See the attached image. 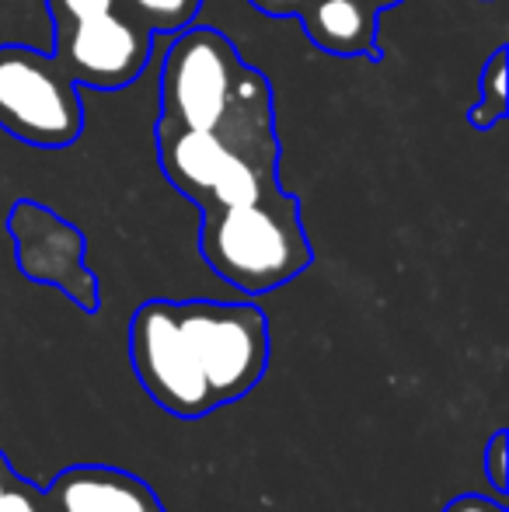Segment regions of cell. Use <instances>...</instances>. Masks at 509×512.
<instances>
[{
    "instance_id": "obj_1",
    "label": "cell",
    "mask_w": 509,
    "mask_h": 512,
    "mask_svg": "<svg viewBox=\"0 0 509 512\" xmlns=\"http://www.w3.org/2000/svg\"><path fill=\"white\" fill-rule=\"evenodd\" d=\"M129 359L157 408L206 418L262 384L269 317L255 304L147 300L129 321Z\"/></svg>"
},
{
    "instance_id": "obj_2",
    "label": "cell",
    "mask_w": 509,
    "mask_h": 512,
    "mask_svg": "<svg viewBox=\"0 0 509 512\" xmlns=\"http://www.w3.org/2000/svg\"><path fill=\"white\" fill-rule=\"evenodd\" d=\"M161 171L199 216L276 196L279 136L272 84L258 70L217 129H189L157 119Z\"/></svg>"
},
{
    "instance_id": "obj_3",
    "label": "cell",
    "mask_w": 509,
    "mask_h": 512,
    "mask_svg": "<svg viewBox=\"0 0 509 512\" xmlns=\"http://www.w3.org/2000/svg\"><path fill=\"white\" fill-rule=\"evenodd\" d=\"M199 251L224 283L248 297L293 283L314 262L300 203L286 189L258 203L199 216Z\"/></svg>"
},
{
    "instance_id": "obj_4",
    "label": "cell",
    "mask_w": 509,
    "mask_h": 512,
    "mask_svg": "<svg viewBox=\"0 0 509 512\" xmlns=\"http://www.w3.org/2000/svg\"><path fill=\"white\" fill-rule=\"evenodd\" d=\"M53 14V60L95 91H123L147 70L154 35L123 0H46Z\"/></svg>"
},
{
    "instance_id": "obj_5",
    "label": "cell",
    "mask_w": 509,
    "mask_h": 512,
    "mask_svg": "<svg viewBox=\"0 0 509 512\" xmlns=\"http://www.w3.org/2000/svg\"><path fill=\"white\" fill-rule=\"evenodd\" d=\"M258 74L248 67L231 39L217 28L189 25L171 35L161 60V122L189 129H217L234 108L248 81Z\"/></svg>"
},
{
    "instance_id": "obj_6",
    "label": "cell",
    "mask_w": 509,
    "mask_h": 512,
    "mask_svg": "<svg viewBox=\"0 0 509 512\" xmlns=\"http://www.w3.org/2000/svg\"><path fill=\"white\" fill-rule=\"evenodd\" d=\"M0 129L42 150H67L81 140V91L53 53L21 42L0 46Z\"/></svg>"
},
{
    "instance_id": "obj_7",
    "label": "cell",
    "mask_w": 509,
    "mask_h": 512,
    "mask_svg": "<svg viewBox=\"0 0 509 512\" xmlns=\"http://www.w3.org/2000/svg\"><path fill=\"white\" fill-rule=\"evenodd\" d=\"M14 244H18V265L28 279L60 286L84 310L98 307V283L84 269V237L77 227L39 203H14L7 216Z\"/></svg>"
},
{
    "instance_id": "obj_8",
    "label": "cell",
    "mask_w": 509,
    "mask_h": 512,
    "mask_svg": "<svg viewBox=\"0 0 509 512\" xmlns=\"http://www.w3.org/2000/svg\"><path fill=\"white\" fill-rule=\"evenodd\" d=\"M49 512H168L157 492L119 467H67L42 492Z\"/></svg>"
},
{
    "instance_id": "obj_9",
    "label": "cell",
    "mask_w": 509,
    "mask_h": 512,
    "mask_svg": "<svg viewBox=\"0 0 509 512\" xmlns=\"http://www.w3.org/2000/svg\"><path fill=\"white\" fill-rule=\"evenodd\" d=\"M374 0H311L300 14L307 39L328 56H377Z\"/></svg>"
},
{
    "instance_id": "obj_10",
    "label": "cell",
    "mask_w": 509,
    "mask_h": 512,
    "mask_svg": "<svg viewBox=\"0 0 509 512\" xmlns=\"http://www.w3.org/2000/svg\"><path fill=\"white\" fill-rule=\"evenodd\" d=\"M506 56H509V49L499 46L482 67V77H478V102L468 108V122L475 129H492L509 115Z\"/></svg>"
},
{
    "instance_id": "obj_11",
    "label": "cell",
    "mask_w": 509,
    "mask_h": 512,
    "mask_svg": "<svg viewBox=\"0 0 509 512\" xmlns=\"http://www.w3.org/2000/svg\"><path fill=\"white\" fill-rule=\"evenodd\" d=\"M123 4L143 21V28H147L150 35L171 39V35L196 25L203 0H123Z\"/></svg>"
},
{
    "instance_id": "obj_12",
    "label": "cell",
    "mask_w": 509,
    "mask_h": 512,
    "mask_svg": "<svg viewBox=\"0 0 509 512\" xmlns=\"http://www.w3.org/2000/svg\"><path fill=\"white\" fill-rule=\"evenodd\" d=\"M485 478H489L492 492L496 499L506 495V485H509V453H506V429H496L485 446Z\"/></svg>"
},
{
    "instance_id": "obj_13",
    "label": "cell",
    "mask_w": 509,
    "mask_h": 512,
    "mask_svg": "<svg viewBox=\"0 0 509 512\" xmlns=\"http://www.w3.org/2000/svg\"><path fill=\"white\" fill-rule=\"evenodd\" d=\"M0 512H49L46 499H42L39 488H32L25 478L14 474L11 485L4 492V502H0Z\"/></svg>"
},
{
    "instance_id": "obj_14",
    "label": "cell",
    "mask_w": 509,
    "mask_h": 512,
    "mask_svg": "<svg viewBox=\"0 0 509 512\" xmlns=\"http://www.w3.org/2000/svg\"><path fill=\"white\" fill-rule=\"evenodd\" d=\"M443 512H506L503 499H485V495H457L450 499Z\"/></svg>"
},
{
    "instance_id": "obj_15",
    "label": "cell",
    "mask_w": 509,
    "mask_h": 512,
    "mask_svg": "<svg viewBox=\"0 0 509 512\" xmlns=\"http://www.w3.org/2000/svg\"><path fill=\"white\" fill-rule=\"evenodd\" d=\"M248 4H252L255 11L269 14V18H300L311 0H248Z\"/></svg>"
},
{
    "instance_id": "obj_16",
    "label": "cell",
    "mask_w": 509,
    "mask_h": 512,
    "mask_svg": "<svg viewBox=\"0 0 509 512\" xmlns=\"http://www.w3.org/2000/svg\"><path fill=\"white\" fill-rule=\"evenodd\" d=\"M11 478H14V467L7 464V457L0 453V502H4V492H7V485H11Z\"/></svg>"
},
{
    "instance_id": "obj_17",
    "label": "cell",
    "mask_w": 509,
    "mask_h": 512,
    "mask_svg": "<svg viewBox=\"0 0 509 512\" xmlns=\"http://www.w3.org/2000/svg\"><path fill=\"white\" fill-rule=\"evenodd\" d=\"M374 4H377V11H387V7H394V4H401V0H374Z\"/></svg>"
}]
</instances>
